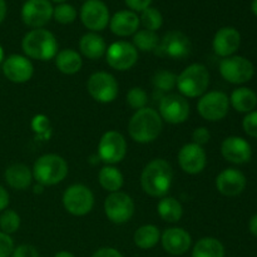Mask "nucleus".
Instances as JSON below:
<instances>
[{
	"mask_svg": "<svg viewBox=\"0 0 257 257\" xmlns=\"http://www.w3.org/2000/svg\"><path fill=\"white\" fill-rule=\"evenodd\" d=\"M33 178L42 186H55L68 176V163L62 156L47 153L38 158L33 165Z\"/></svg>",
	"mask_w": 257,
	"mask_h": 257,
	"instance_id": "obj_4",
	"label": "nucleus"
},
{
	"mask_svg": "<svg viewBox=\"0 0 257 257\" xmlns=\"http://www.w3.org/2000/svg\"><path fill=\"white\" fill-rule=\"evenodd\" d=\"M9 203H10L9 192L5 190V187H3V186L0 185V213H2L3 211L7 210Z\"/></svg>",
	"mask_w": 257,
	"mask_h": 257,
	"instance_id": "obj_45",
	"label": "nucleus"
},
{
	"mask_svg": "<svg viewBox=\"0 0 257 257\" xmlns=\"http://www.w3.org/2000/svg\"><path fill=\"white\" fill-rule=\"evenodd\" d=\"M80 20L90 32H102L109 25L110 13L102 0H87L80 8Z\"/></svg>",
	"mask_w": 257,
	"mask_h": 257,
	"instance_id": "obj_15",
	"label": "nucleus"
},
{
	"mask_svg": "<svg viewBox=\"0 0 257 257\" xmlns=\"http://www.w3.org/2000/svg\"><path fill=\"white\" fill-rule=\"evenodd\" d=\"M5 59V53H4V49H3V47L0 45V63L4 62Z\"/></svg>",
	"mask_w": 257,
	"mask_h": 257,
	"instance_id": "obj_50",
	"label": "nucleus"
},
{
	"mask_svg": "<svg viewBox=\"0 0 257 257\" xmlns=\"http://www.w3.org/2000/svg\"><path fill=\"white\" fill-rule=\"evenodd\" d=\"M98 182L103 190L113 193L120 191V188L124 185V177L115 166L105 165L98 172Z\"/></svg>",
	"mask_w": 257,
	"mask_h": 257,
	"instance_id": "obj_28",
	"label": "nucleus"
},
{
	"mask_svg": "<svg viewBox=\"0 0 257 257\" xmlns=\"http://www.w3.org/2000/svg\"><path fill=\"white\" fill-rule=\"evenodd\" d=\"M248 230H250L251 235L256 236L257 237V213L250 218V222H248Z\"/></svg>",
	"mask_w": 257,
	"mask_h": 257,
	"instance_id": "obj_46",
	"label": "nucleus"
},
{
	"mask_svg": "<svg viewBox=\"0 0 257 257\" xmlns=\"http://www.w3.org/2000/svg\"><path fill=\"white\" fill-rule=\"evenodd\" d=\"M107 43L98 33H85L79 40V50L83 57L90 60L100 59L107 52Z\"/></svg>",
	"mask_w": 257,
	"mask_h": 257,
	"instance_id": "obj_25",
	"label": "nucleus"
},
{
	"mask_svg": "<svg viewBox=\"0 0 257 257\" xmlns=\"http://www.w3.org/2000/svg\"><path fill=\"white\" fill-rule=\"evenodd\" d=\"M220 74L226 82L231 84H245L252 79L255 74V67L252 62L242 55H231L222 58L218 65Z\"/></svg>",
	"mask_w": 257,
	"mask_h": 257,
	"instance_id": "obj_6",
	"label": "nucleus"
},
{
	"mask_svg": "<svg viewBox=\"0 0 257 257\" xmlns=\"http://www.w3.org/2000/svg\"><path fill=\"white\" fill-rule=\"evenodd\" d=\"M161 38L158 37L157 32H151L147 29H141L136 32V34L133 35V43L136 49L138 52H155L157 49L158 44H160Z\"/></svg>",
	"mask_w": 257,
	"mask_h": 257,
	"instance_id": "obj_32",
	"label": "nucleus"
},
{
	"mask_svg": "<svg viewBox=\"0 0 257 257\" xmlns=\"http://www.w3.org/2000/svg\"><path fill=\"white\" fill-rule=\"evenodd\" d=\"M49 2L58 3V4H62V3H65V2H67V0H49Z\"/></svg>",
	"mask_w": 257,
	"mask_h": 257,
	"instance_id": "obj_51",
	"label": "nucleus"
},
{
	"mask_svg": "<svg viewBox=\"0 0 257 257\" xmlns=\"http://www.w3.org/2000/svg\"><path fill=\"white\" fill-rule=\"evenodd\" d=\"M211 140V133L208 128L206 127H197L192 132V142L198 146H205L210 142Z\"/></svg>",
	"mask_w": 257,
	"mask_h": 257,
	"instance_id": "obj_41",
	"label": "nucleus"
},
{
	"mask_svg": "<svg viewBox=\"0 0 257 257\" xmlns=\"http://www.w3.org/2000/svg\"><path fill=\"white\" fill-rule=\"evenodd\" d=\"M162 130L163 120L160 113L150 107L136 110L128 122L130 137L141 145L155 142L162 133Z\"/></svg>",
	"mask_w": 257,
	"mask_h": 257,
	"instance_id": "obj_2",
	"label": "nucleus"
},
{
	"mask_svg": "<svg viewBox=\"0 0 257 257\" xmlns=\"http://www.w3.org/2000/svg\"><path fill=\"white\" fill-rule=\"evenodd\" d=\"M127 155V141L118 131H108L98 143V157L105 165L114 166L122 162Z\"/></svg>",
	"mask_w": 257,
	"mask_h": 257,
	"instance_id": "obj_13",
	"label": "nucleus"
},
{
	"mask_svg": "<svg viewBox=\"0 0 257 257\" xmlns=\"http://www.w3.org/2000/svg\"><path fill=\"white\" fill-rule=\"evenodd\" d=\"M223 243L216 237H202L193 245L192 257H225Z\"/></svg>",
	"mask_w": 257,
	"mask_h": 257,
	"instance_id": "obj_30",
	"label": "nucleus"
},
{
	"mask_svg": "<svg viewBox=\"0 0 257 257\" xmlns=\"http://www.w3.org/2000/svg\"><path fill=\"white\" fill-rule=\"evenodd\" d=\"M136 205L128 193L118 191L109 193L104 201V213L110 222L123 225L131 221L135 215Z\"/></svg>",
	"mask_w": 257,
	"mask_h": 257,
	"instance_id": "obj_12",
	"label": "nucleus"
},
{
	"mask_svg": "<svg viewBox=\"0 0 257 257\" xmlns=\"http://www.w3.org/2000/svg\"><path fill=\"white\" fill-rule=\"evenodd\" d=\"M63 206L73 216H85L94 207V195L88 186L74 183L63 193Z\"/></svg>",
	"mask_w": 257,
	"mask_h": 257,
	"instance_id": "obj_7",
	"label": "nucleus"
},
{
	"mask_svg": "<svg viewBox=\"0 0 257 257\" xmlns=\"http://www.w3.org/2000/svg\"><path fill=\"white\" fill-rule=\"evenodd\" d=\"M87 89L95 102L108 104L117 99L119 85L114 75L110 73L95 72L88 78Z\"/></svg>",
	"mask_w": 257,
	"mask_h": 257,
	"instance_id": "obj_9",
	"label": "nucleus"
},
{
	"mask_svg": "<svg viewBox=\"0 0 257 257\" xmlns=\"http://www.w3.org/2000/svg\"><path fill=\"white\" fill-rule=\"evenodd\" d=\"M54 257H75V255L69 251H59V252L55 253Z\"/></svg>",
	"mask_w": 257,
	"mask_h": 257,
	"instance_id": "obj_48",
	"label": "nucleus"
},
{
	"mask_svg": "<svg viewBox=\"0 0 257 257\" xmlns=\"http://www.w3.org/2000/svg\"><path fill=\"white\" fill-rule=\"evenodd\" d=\"M153 87L163 93H170L177 85V75L167 69H161L155 73L152 78Z\"/></svg>",
	"mask_w": 257,
	"mask_h": 257,
	"instance_id": "obj_33",
	"label": "nucleus"
},
{
	"mask_svg": "<svg viewBox=\"0 0 257 257\" xmlns=\"http://www.w3.org/2000/svg\"><path fill=\"white\" fill-rule=\"evenodd\" d=\"M83 2H87V0H83Z\"/></svg>",
	"mask_w": 257,
	"mask_h": 257,
	"instance_id": "obj_52",
	"label": "nucleus"
},
{
	"mask_svg": "<svg viewBox=\"0 0 257 257\" xmlns=\"http://www.w3.org/2000/svg\"><path fill=\"white\" fill-rule=\"evenodd\" d=\"M216 188L226 197H235L241 195L246 188L245 175L237 168H225L216 177Z\"/></svg>",
	"mask_w": 257,
	"mask_h": 257,
	"instance_id": "obj_21",
	"label": "nucleus"
},
{
	"mask_svg": "<svg viewBox=\"0 0 257 257\" xmlns=\"http://www.w3.org/2000/svg\"><path fill=\"white\" fill-rule=\"evenodd\" d=\"M77 17V9L72 4H68V3L58 4L57 7H54V10H53V19L62 25L72 24V23L75 22Z\"/></svg>",
	"mask_w": 257,
	"mask_h": 257,
	"instance_id": "obj_36",
	"label": "nucleus"
},
{
	"mask_svg": "<svg viewBox=\"0 0 257 257\" xmlns=\"http://www.w3.org/2000/svg\"><path fill=\"white\" fill-rule=\"evenodd\" d=\"M161 241V231L156 225H143L133 235V242L141 250H151Z\"/></svg>",
	"mask_w": 257,
	"mask_h": 257,
	"instance_id": "obj_31",
	"label": "nucleus"
},
{
	"mask_svg": "<svg viewBox=\"0 0 257 257\" xmlns=\"http://www.w3.org/2000/svg\"><path fill=\"white\" fill-rule=\"evenodd\" d=\"M3 74L10 82L23 84L32 79L34 74V65L25 55L12 54L3 62Z\"/></svg>",
	"mask_w": 257,
	"mask_h": 257,
	"instance_id": "obj_18",
	"label": "nucleus"
},
{
	"mask_svg": "<svg viewBox=\"0 0 257 257\" xmlns=\"http://www.w3.org/2000/svg\"><path fill=\"white\" fill-rule=\"evenodd\" d=\"M152 2L153 0H124L128 9L135 13H141L145 9H147V8H150Z\"/></svg>",
	"mask_w": 257,
	"mask_h": 257,
	"instance_id": "obj_43",
	"label": "nucleus"
},
{
	"mask_svg": "<svg viewBox=\"0 0 257 257\" xmlns=\"http://www.w3.org/2000/svg\"><path fill=\"white\" fill-rule=\"evenodd\" d=\"M157 212L165 222L176 223L182 218L183 207L177 198L172 196H165L158 201Z\"/></svg>",
	"mask_w": 257,
	"mask_h": 257,
	"instance_id": "obj_29",
	"label": "nucleus"
},
{
	"mask_svg": "<svg viewBox=\"0 0 257 257\" xmlns=\"http://www.w3.org/2000/svg\"><path fill=\"white\" fill-rule=\"evenodd\" d=\"M230 105L238 113H250L257 105V94L247 87L236 88L230 97Z\"/></svg>",
	"mask_w": 257,
	"mask_h": 257,
	"instance_id": "obj_27",
	"label": "nucleus"
},
{
	"mask_svg": "<svg viewBox=\"0 0 257 257\" xmlns=\"http://www.w3.org/2000/svg\"><path fill=\"white\" fill-rule=\"evenodd\" d=\"M54 60L58 70L67 75L77 74L83 67L82 55L72 48H67V49H62L60 52H58Z\"/></svg>",
	"mask_w": 257,
	"mask_h": 257,
	"instance_id": "obj_26",
	"label": "nucleus"
},
{
	"mask_svg": "<svg viewBox=\"0 0 257 257\" xmlns=\"http://www.w3.org/2000/svg\"><path fill=\"white\" fill-rule=\"evenodd\" d=\"M20 216L17 211L7 208L0 213V231L7 235H13L20 228Z\"/></svg>",
	"mask_w": 257,
	"mask_h": 257,
	"instance_id": "obj_35",
	"label": "nucleus"
},
{
	"mask_svg": "<svg viewBox=\"0 0 257 257\" xmlns=\"http://www.w3.org/2000/svg\"><path fill=\"white\" fill-rule=\"evenodd\" d=\"M92 257H123V255L114 247H100L93 253Z\"/></svg>",
	"mask_w": 257,
	"mask_h": 257,
	"instance_id": "obj_44",
	"label": "nucleus"
},
{
	"mask_svg": "<svg viewBox=\"0 0 257 257\" xmlns=\"http://www.w3.org/2000/svg\"><path fill=\"white\" fill-rule=\"evenodd\" d=\"M140 17L137 13L130 9L119 10L110 17L109 29L114 35L120 38H127L135 35L140 30Z\"/></svg>",
	"mask_w": 257,
	"mask_h": 257,
	"instance_id": "obj_23",
	"label": "nucleus"
},
{
	"mask_svg": "<svg viewBox=\"0 0 257 257\" xmlns=\"http://www.w3.org/2000/svg\"><path fill=\"white\" fill-rule=\"evenodd\" d=\"M10 257H40V255L37 247H34L33 245H28V243H23L14 248Z\"/></svg>",
	"mask_w": 257,
	"mask_h": 257,
	"instance_id": "obj_42",
	"label": "nucleus"
},
{
	"mask_svg": "<svg viewBox=\"0 0 257 257\" xmlns=\"http://www.w3.org/2000/svg\"><path fill=\"white\" fill-rule=\"evenodd\" d=\"M7 13H8L7 2H5V0H0V24H2V23L5 20Z\"/></svg>",
	"mask_w": 257,
	"mask_h": 257,
	"instance_id": "obj_47",
	"label": "nucleus"
},
{
	"mask_svg": "<svg viewBox=\"0 0 257 257\" xmlns=\"http://www.w3.org/2000/svg\"><path fill=\"white\" fill-rule=\"evenodd\" d=\"M242 128L247 136L257 138V110L247 113L242 120Z\"/></svg>",
	"mask_w": 257,
	"mask_h": 257,
	"instance_id": "obj_38",
	"label": "nucleus"
},
{
	"mask_svg": "<svg viewBox=\"0 0 257 257\" xmlns=\"http://www.w3.org/2000/svg\"><path fill=\"white\" fill-rule=\"evenodd\" d=\"M230 110V98L221 90H211L201 95L197 112L207 122H220Z\"/></svg>",
	"mask_w": 257,
	"mask_h": 257,
	"instance_id": "obj_8",
	"label": "nucleus"
},
{
	"mask_svg": "<svg viewBox=\"0 0 257 257\" xmlns=\"http://www.w3.org/2000/svg\"><path fill=\"white\" fill-rule=\"evenodd\" d=\"M4 178L8 186L17 191L27 190L34 180L32 168L24 163H13L8 166L4 172Z\"/></svg>",
	"mask_w": 257,
	"mask_h": 257,
	"instance_id": "obj_24",
	"label": "nucleus"
},
{
	"mask_svg": "<svg viewBox=\"0 0 257 257\" xmlns=\"http://www.w3.org/2000/svg\"><path fill=\"white\" fill-rule=\"evenodd\" d=\"M241 45V34L236 28L223 27L216 32L212 40V48L216 55L227 58L235 55Z\"/></svg>",
	"mask_w": 257,
	"mask_h": 257,
	"instance_id": "obj_22",
	"label": "nucleus"
},
{
	"mask_svg": "<svg viewBox=\"0 0 257 257\" xmlns=\"http://www.w3.org/2000/svg\"><path fill=\"white\" fill-rule=\"evenodd\" d=\"M172 182V166L163 158H155L148 162L141 175V186L143 192L151 197L162 198L167 196Z\"/></svg>",
	"mask_w": 257,
	"mask_h": 257,
	"instance_id": "obj_1",
	"label": "nucleus"
},
{
	"mask_svg": "<svg viewBox=\"0 0 257 257\" xmlns=\"http://www.w3.org/2000/svg\"><path fill=\"white\" fill-rule=\"evenodd\" d=\"M125 100H127V104L130 105L132 109L140 110L142 109V108L147 107L148 94L143 88L133 87L128 90Z\"/></svg>",
	"mask_w": 257,
	"mask_h": 257,
	"instance_id": "obj_37",
	"label": "nucleus"
},
{
	"mask_svg": "<svg viewBox=\"0 0 257 257\" xmlns=\"http://www.w3.org/2000/svg\"><path fill=\"white\" fill-rule=\"evenodd\" d=\"M158 113L163 122L170 124H182L190 117L191 105L187 98L180 93H168L161 98Z\"/></svg>",
	"mask_w": 257,
	"mask_h": 257,
	"instance_id": "obj_10",
	"label": "nucleus"
},
{
	"mask_svg": "<svg viewBox=\"0 0 257 257\" xmlns=\"http://www.w3.org/2000/svg\"><path fill=\"white\" fill-rule=\"evenodd\" d=\"M32 128L39 136L45 135L49 131V118L44 114L35 115L32 120Z\"/></svg>",
	"mask_w": 257,
	"mask_h": 257,
	"instance_id": "obj_40",
	"label": "nucleus"
},
{
	"mask_svg": "<svg viewBox=\"0 0 257 257\" xmlns=\"http://www.w3.org/2000/svg\"><path fill=\"white\" fill-rule=\"evenodd\" d=\"M22 49L29 59L48 62L58 54V40L48 29H32L22 40Z\"/></svg>",
	"mask_w": 257,
	"mask_h": 257,
	"instance_id": "obj_3",
	"label": "nucleus"
},
{
	"mask_svg": "<svg viewBox=\"0 0 257 257\" xmlns=\"http://www.w3.org/2000/svg\"><path fill=\"white\" fill-rule=\"evenodd\" d=\"M140 23L143 27V29L151 30V32H157L163 25L162 13L153 7L147 8L143 12H141Z\"/></svg>",
	"mask_w": 257,
	"mask_h": 257,
	"instance_id": "obj_34",
	"label": "nucleus"
},
{
	"mask_svg": "<svg viewBox=\"0 0 257 257\" xmlns=\"http://www.w3.org/2000/svg\"><path fill=\"white\" fill-rule=\"evenodd\" d=\"M251 12L257 17V0H252V3H251Z\"/></svg>",
	"mask_w": 257,
	"mask_h": 257,
	"instance_id": "obj_49",
	"label": "nucleus"
},
{
	"mask_svg": "<svg viewBox=\"0 0 257 257\" xmlns=\"http://www.w3.org/2000/svg\"><path fill=\"white\" fill-rule=\"evenodd\" d=\"M221 155L227 162L233 165H243L250 162L252 157V148L246 140L238 136L225 138L221 145Z\"/></svg>",
	"mask_w": 257,
	"mask_h": 257,
	"instance_id": "obj_20",
	"label": "nucleus"
},
{
	"mask_svg": "<svg viewBox=\"0 0 257 257\" xmlns=\"http://www.w3.org/2000/svg\"><path fill=\"white\" fill-rule=\"evenodd\" d=\"M191 50H192V43L190 38L180 30H171L161 38L160 44L155 53L163 58L182 60L191 54Z\"/></svg>",
	"mask_w": 257,
	"mask_h": 257,
	"instance_id": "obj_11",
	"label": "nucleus"
},
{
	"mask_svg": "<svg viewBox=\"0 0 257 257\" xmlns=\"http://www.w3.org/2000/svg\"><path fill=\"white\" fill-rule=\"evenodd\" d=\"M53 10L49 0H27L22 7V20L32 29H40L52 20Z\"/></svg>",
	"mask_w": 257,
	"mask_h": 257,
	"instance_id": "obj_16",
	"label": "nucleus"
},
{
	"mask_svg": "<svg viewBox=\"0 0 257 257\" xmlns=\"http://www.w3.org/2000/svg\"><path fill=\"white\" fill-rule=\"evenodd\" d=\"M210 79L207 67L201 63H193L177 75L176 88L185 98H200L207 92Z\"/></svg>",
	"mask_w": 257,
	"mask_h": 257,
	"instance_id": "obj_5",
	"label": "nucleus"
},
{
	"mask_svg": "<svg viewBox=\"0 0 257 257\" xmlns=\"http://www.w3.org/2000/svg\"><path fill=\"white\" fill-rule=\"evenodd\" d=\"M178 165L181 170L187 175H198L207 165V155L202 146L196 143H186L178 151Z\"/></svg>",
	"mask_w": 257,
	"mask_h": 257,
	"instance_id": "obj_17",
	"label": "nucleus"
},
{
	"mask_svg": "<svg viewBox=\"0 0 257 257\" xmlns=\"http://www.w3.org/2000/svg\"><path fill=\"white\" fill-rule=\"evenodd\" d=\"M138 55H140L138 50L132 43L118 40L107 48L105 60L112 69L118 72H127L137 64Z\"/></svg>",
	"mask_w": 257,
	"mask_h": 257,
	"instance_id": "obj_14",
	"label": "nucleus"
},
{
	"mask_svg": "<svg viewBox=\"0 0 257 257\" xmlns=\"http://www.w3.org/2000/svg\"><path fill=\"white\" fill-rule=\"evenodd\" d=\"M14 248L15 246L12 236L0 231V257H10Z\"/></svg>",
	"mask_w": 257,
	"mask_h": 257,
	"instance_id": "obj_39",
	"label": "nucleus"
},
{
	"mask_svg": "<svg viewBox=\"0 0 257 257\" xmlns=\"http://www.w3.org/2000/svg\"><path fill=\"white\" fill-rule=\"evenodd\" d=\"M163 250L172 256H182L191 250L192 237L182 227H170L161 233Z\"/></svg>",
	"mask_w": 257,
	"mask_h": 257,
	"instance_id": "obj_19",
	"label": "nucleus"
}]
</instances>
